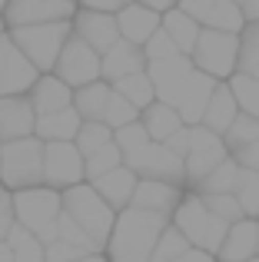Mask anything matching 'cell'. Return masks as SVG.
Wrapping results in <instances>:
<instances>
[{"mask_svg":"<svg viewBox=\"0 0 259 262\" xmlns=\"http://www.w3.org/2000/svg\"><path fill=\"white\" fill-rule=\"evenodd\" d=\"M173 226L196 246V249H206V252H213V256H220L223 239H226V232H229V223L220 219L216 212H209V206L203 203L200 192L183 196V203L176 206V212H173Z\"/></svg>","mask_w":259,"mask_h":262,"instance_id":"277c9868","label":"cell"},{"mask_svg":"<svg viewBox=\"0 0 259 262\" xmlns=\"http://www.w3.org/2000/svg\"><path fill=\"white\" fill-rule=\"evenodd\" d=\"M229 156H233L243 169H259V143H249V146L236 149V153H229Z\"/></svg>","mask_w":259,"mask_h":262,"instance_id":"7dc6e473","label":"cell"},{"mask_svg":"<svg viewBox=\"0 0 259 262\" xmlns=\"http://www.w3.org/2000/svg\"><path fill=\"white\" fill-rule=\"evenodd\" d=\"M113 90H117V93H123L126 100L133 103V106H140V110H146L149 103H156V86H153V80H149L146 70H143V73H130V77L117 80Z\"/></svg>","mask_w":259,"mask_h":262,"instance_id":"4dcf8cb0","label":"cell"},{"mask_svg":"<svg viewBox=\"0 0 259 262\" xmlns=\"http://www.w3.org/2000/svg\"><path fill=\"white\" fill-rule=\"evenodd\" d=\"M113 143H117V146L123 149V160H126V156H133L136 149L146 146V143H149V133H146V126H143V123L136 120V123H130V126L113 129Z\"/></svg>","mask_w":259,"mask_h":262,"instance_id":"60d3db41","label":"cell"},{"mask_svg":"<svg viewBox=\"0 0 259 262\" xmlns=\"http://www.w3.org/2000/svg\"><path fill=\"white\" fill-rule=\"evenodd\" d=\"M87 179V156L80 153V146L73 140L67 143H47L44 153V186L53 189H70V186Z\"/></svg>","mask_w":259,"mask_h":262,"instance_id":"8fae6325","label":"cell"},{"mask_svg":"<svg viewBox=\"0 0 259 262\" xmlns=\"http://www.w3.org/2000/svg\"><path fill=\"white\" fill-rule=\"evenodd\" d=\"M189 249H193V243H189V239L183 236L176 226H166V229H163V236H160V243H156L153 259H149V262H176L183 252H189Z\"/></svg>","mask_w":259,"mask_h":262,"instance_id":"d590c367","label":"cell"},{"mask_svg":"<svg viewBox=\"0 0 259 262\" xmlns=\"http://www.w3.org/2000/svg\"><path fill=\"white\" fill-rule=\"evenodd\" d=\"M236 199L249 219H259V169H243L236 183Z\"/></svg>","mask_w":259,"mask_h":262,"instance_id":"74e56055","label":"cell"},{"mask_svg":"<svg viewBox=\"0 0 259 262\" xmlns=\"http://www.w3.org/2000/svg\"><path fill=\"white\" fill-rule=\"evenodd\" d=\"M176 262H213V252L196 249V246H193V249H189V252H183V256L176 259Z\"/></svg>","mask_w":259,"mask_h":262,"instance_id":"f5cc1de1","label":"cell"},{"mask_svg":"<svg viewBox=\"0 0 259 262\" xmlns=\"http://www.w3.org/2000/svg\"><path fill=\"white\" fill-rule=\"evenodd\" d=\"M17 226V212H13V196H7V189H0V243H7L10 229Z\"/></svg>","mask_w":259,"mask_h":262,"instance_id":"f6af8a7d","label":"cell"},{"mask_svg":"<svg viewBox=\"0 0 259 262\" xmlns=\"http://www.w3.org/2000/svg\"><path fill=\"white\" fill-rule=\"evenodd\" d=\"M117 166H123V149L117 146V143H106L103 149H97L93 156H87V179H100L106 173H113Z\"/></svg>","mask_w":259,"mask_h":262,"instance_id":"8d00e7d4","label":"cell"},{"mask_svg":"<svg viewBox=\"0 0 259 262\" xmlns=\"http://www.w3.org/2000/svg\"><path fill=\"white\" fill-rule=\"evenodd\" d=\"M37 67L30 63L24 50L13 43L10 33H0V96H20L30 93L37 83Z\"/></svg>","mask_w":259,"mask_h":262,"instance_id":"7c38bea8","label":"cell"},{"mask_svg":"<svg viewBox=\"0 0 259 262\" xmlns=\"http://www.w3.org/2000/svg\"><path fill=\"white\" fill-rule=\"evenodd\" d=\"M73 143L80 146L83 156H93L97 149H103L106 143H113V126H106L103 120H83V126H80V133H77Z\"/></svg>","mask_w":259,"mask_h":262,"instance_id":"d6a6232c","label":"cell"},{"mask_svg":"<svg viewBox=\"0 0 259 262\" xmlns=\"http://www.w3.org/2000/svg\"><path fill=\"white\" fill-rule=\"evenodd\" d=\"M77 262H110V259L100 256V252H90V256H83V259H77Z\"/></svg>","mask_w":259,"mask_h":262,"instance_id":"6f0895ef","label":"cell"},{"mask_svg":"<svg viewBox=\"0 0 259 262\" xmlns=\"http://www.w3.org/2000/svg\"><path fill=\"white\" fill-rule=\"evenodd\" d=\"M163 30H166L169 40L180 47V53H193L196 50V40H200V33H203V24L196 17H189V13L176 4L173 10L163 13Z\"/></svg>","mask_w":259,"mask_h":262,"instance_id":"4316f807","label":"cell"},{"mask_svg":"<svg viewBox=\"0 0 259 262\" xmlns=\"http://www.w3.org/2000/svg\"><path fill=\"white\" fill-rule=\"evenodd\" d=\"M143 53H146V63H156V60H169V57H176V53H180V47H176L173 40H169V33L160 27V30L149 37V43L143 47Z\"/></svg>","mask_w":259,"mask_h":262,"instance_id":"7bdbcfd3","label":"cell"},{"mask_svg":"<svg viewBox=\"0 0 259 262\" xmlns=\"http://www.w3.org/2000/svg\"><path fill=\"white\" fill-rule=\"evenodd\" d=\"M13 212L17 223L33 229L40 239L50 229H57L60 216H63V192L53 186H33V189H17L13 192Z\"/></svg>","mask_w":259,"mask_h":262,"instance_id":"52a82bcc","label":"cell"},{"mask_svg":"<svg viewBox=\"0 0 259 262\" xmlns=\"http://www.w3.org/2000/svg\"><path fill=\"white\" fill-rule=\"evenodd\" d=\"M10 37L20 50L30 57L37 70L50 73L60 60V50L73 37V20H53V24H33V27H10Z\"/></svg>","mask_w":259,"mask_h":262,"instance_id":"5b68a950","label":"cell"},{"mask_svg":"<svg viewBox=\"0 0 259 262\" xmlns=\"http://www.w3.org/2000/svg\"><path fill=\"white\" fill-rule=\"evenodd\" d=\"M7 10V0H0V13H4Z\"/></svg>","mask_w":259,"mask_h":262,"instance_id":"91938a15","label":"cell"},{"mask_svg":"<svg viewBox=\"0 0 259 262\" xmlns=\"http://www.w3.org/2000/svg\"><path fill=\"white\" fill-rule=\"evenodd\" d=\"M83 7H90V10H106V13H117L123 10L126 4H133V0H80Z\"/></svg>","mask_w":259,"mask_h":262,"instance_id":"f907efd6","label":"cell"},{"mask_svg":"<svg viewBox=\"0 0 259 262\" xmlns=\"http://www.w3.org/2000/svg\"><path fill=\"white\" fill-rule=\"evenodd\" d=\"M37 129V110L30 96H0V143L24 140Z\"/></svg>","mask_w":259,"mask_h":262,"instance_id":"e0dca14e","label":"cell"},{"mask_svg":"<svg viewBox=\"0 0 259 262\" xmlns=\"http://www.w3.org/2000/svg\"><path fill=\"white\" fill-rule=\"evenodd\" d=\"M110 96H113V86L97 80V83H87V86L73 90V106L80 110L83 120H103L106 106H110Z\"/></svg>","mask_w":259,"mask_h":262,"instance_id":"83f0119b","label":"cell"},{"mask_svg":"<svg viewBox=\"0 0 259 262\" xmlns=\"http://www.w3.org/2000/svg\"><path fill=\"white\" fill-rule=\"evenodd\" d=\"M77 7L73 0H7L4 20L10 27L53 24V20H73Z\"/></svg>","mask_w":259,"mask_h":262,"instance_id":"4fadbf2b","label":"cell"},{"mask_svg":"<svg viewBox=\"0 0 259 262\" xmlns=\"http://www.w3.org/2000/svg\"><path fill=\"white\" fill-rule=\"evenodd\" d=\"M0 262H17V256H13L10 243H0Z\"/></svg>","mask_w":259,"mask_h":262,"instance_id":"9f6ffc18","label":"cell"},{"mask_svg":"<svg viewBox=\"0 0 259 262\" xmlns=\"http://www.w3.org/2000/svg\"><path fill=\"white\" fill-rule=\"evenodd\" d=\"M140 4H146V7H153V10H160V13H166V10H173L180 0H140Z\"/></svg>","mask_w":259,"mask_h":262,"instance_id":"11a10c76","label":"cell"},{"mask_svg":"<svg viewBox=\"0 0 259 262\" xmlns=\"http://www.w3.org/2000/svg\"><path fill=\"white\" fill-rule=\"evenodd\" d=\"M256 249H259V219L246 216L229 226L226 239H223V249H220V259L223 262H249V259H256Z\"/></svg>","mask_w":259,"mask_h":262,"instance_id":"44dd1931","label":"cell"},{"mask_svg":"<svg viewBox=\"0 0 259 262\" xmlns=\"http://www.w3.org/2000/svg\"><path fill=\"white\" fill-rule=\"evenodd\" d=\"M249 262H259V256H256V259H249Z\"/></svg>","mask_w":259,"mask_h":262,"instance_id":"94428289","label":"cell"},{"mask_svg":"<svg viewBox=\"0 0 259 262\" xmlns=\"http://www.w3.org/2000/svg\"><path fill=\"white\" fill-rule=\"evenodd\" d=\"M256 256H259V249H256Z\"/></svg>","mask_w":259,"mask_h":262,"instance_id":"be15d7a7","label":"cell"},{"mask_svg":"<svg viewBox=\"0 0 259 262\" xmlns=\"http://www.w3.org/2000/svg\"><path fill=\"white\" fill-rule=\"evenodd\" d=\"M117 24H120V37L123 40H130L136 47H146L149 37L163 27V13L146 7V4H140V0H133L123 10H117Z\"/></svg>","mask_w":259,"mask_h":262,"instance_id":"ac0fdd59","label":"cell"},{"mask_svg":"<svg viewBox=\"0 0 259 262\" xmlns=\"http://www.w3.org/2000/svg\"><path fill=\"white\" fill-rule=\"evenodd\" d=\"M27 96H30L33 110H37V116L60 113V110L73 106V86H70V83H63L57 73H47V77H40Z\"/></svg>","mask_w":259,"mask_h":262,"instance_id":"7402d4cb","label":"cell"},{"mask_svg":"<svg viewBox=\"0 0 259 262\" xmlns=\"http://www.w3.org/2000/svg\"><path fill=\"white\" fill-rule=\"evenodd\" d=\"M136 183H140V176L133 173V169L126 166H117L113 173L93 179V189L100 192V196L106 199V203L113 206V209H126L130 203H133V192H136Z\"/></svg>","mask_w":259,"mask_h":262,"instance_id":"603a6c76","label":"cell"},{"mask_svg":"<svg viewBox=\"0 0 259 262\" xmlns=\"http://www.w3.org/2000/svg\"><path fill=\"white\" fill-rule=\"evenodd\" d=\"M53 73H57L63 83H70L73 90H80L87 83H97V80L103 77V53L93 50L83 37L73 33V37L67 40V47L60 50V60H57V67H53Z\"/></svg>","mask_w":259,"mask_h":262,"instance_id":"ba28073f","label":"cell"},{"mask_svg":"<svg viewBox=\"0 0 259 262\" xmlns=\"http://www.w3.org/2000/svg\"><path fill=\"white\" fill-rule=\"evenodd\" d=\"M166 226H169V216H160V212H146V209H136V206L120 209L117 226L110 232V243H106V259L149 262Z\"/></svg>","mask_w":259,"mask_h":262,"instance_id":"6da1fadb","label":"cell"},{"mask_svg":"<svg viewBox=\"0 0 259 262\" xmlns=\"http://www.w3.org/2000/svg\"><path fill=\"white\" fill-rule=\"evenodd\" d=\"M240 173H243V166L233 160V156H226V160L203 179V183H196V192H236Z\"/></svg>","mask_w":259,"mask_h":262,"instance_id":"1f68e13d","label":"cell"},{"mask_svg":"<svg viewBox=\"0 0 259 262\" xmlns=\"http://www.w3.org/2000/svg\"><path fill=\"white\" fill-rule=\"evenodd\" d=\"M180 7L189 13V17H196L200 24H206V17H209V10L216 7V0H180Z\"/></svg>","mask_w":259,"mask_h":262,"instance_id":"bcb514c9","label":"cell"},{"mask_svg":"<svg viewBox=\"0 0 259 262\" xmlns=\"http://www.w3.org/2000/svg\"><path fill=\"white\" fill-rule=\"evenodd\" d=\"M140 113H143L140 106H133V103H130L123 93H117V90H113L103 123H106V126H113V129H120V126H130V123H136V120H140Z\"/></svg>","mask_w":259,"mask_h":262,"instance_id":"ab89813d","label":"cell"},{"mask_svg":"<svg viewBox=\"0 0 259 262\" xmlns=\"http://www.w3.org/2000/svg\"><path fill=\"white\" fill-rule=\"evenodd\" d=\"M63 212L90 232V239L100 246V252L106 249L110 232L117 226V209L93 189V183H77L70 189H63Z\"/></svg>","mask_w":259,"mask_h":262,"instance_id":"7a4b0ae2","label":"cell"},{"mask_svg":"<svg viewBox=\"0 0 259 262\" xmlns=\"http://www.w3.org/2000/svg\"><path fill=\"white\" fill-rule=\"evenodd\" d=\"M229 156V146L220 133L196 123L189 126V153H186V183H203L223 160Z\"/></svg>","mask_w":259,"mask_h":262,"instance_id":"30bf717a","label":"cell"},{"mask_svg":"<svg viewBox=\"0 0 259 262\" xmlns=\"http://www.w3.org/2000/svg\"><path fill=\"white\" fill-rule=\"evenodd\" d=\"M240 73H249V77L259 80V50L243 47V53H240Z\"/></svg>","mask_w":259,"mask_h":262,"instance_id":"681fc988","label":"cell"},{"mask_svg":"<svg viewBox=\"0 0 259 262\" xmlns=\"http://www.w3.org/2000/svg\"><path fill=\"white\" fill-rule=\"evenodd\" d=\"M200 196H203V203L209 206V212H216L220 219H226L229 226L240 223V219H246V212H243L236 192H200Z\"/></svg>","mask_w":259,"mask_h":262,"instance_id":"f35d334b","label":"cell"},{"mask_svg":"<svg viewBox=\"0 0 259 262\" xmlns=\"http://www.w3.org/2000/svg\"><path fill=\"white\" fill-rule=\"evenodd\" d=\"M246 13H243V4L236 0H216V7L209 10L206 24L203 27H213V30H226V33H243L246 30Z\"/></svg>","mask_w":259,"mask_h":262,"instance_id":"f546056e","label":"cell"},{"mask_svg":"<svg viewBox=\"0 0 259 262\" xmlns=\"http://www.w3.org/2000/svg\"><path fill=\"white\" fill-rule=\"evenodd\" d=\"M143 70H146V53H143V47L130 43V40H117L103 53V80L106 83H117V80L130 77V73H143Z\"/></svg>","mask_w":259,"mask_h":262,"instance_id":"ffe728a7","label":"cell"},{"mask_svg":"<svg viewBox=\"0 0 259 262\" xmlns=\"http://www.w3.org/2000/svg\"><path fill=\"white\" fill-rule=\"evenodd\" d=\"M240 37H243V47H249V50H259V20H256V24H246V30H243Z\"/></svg>","mask_w":259,"mask_h":262,"instance_id":"816d5d0a","label":"cell"},{"mask_svg":"<svg viewBox=\"0 0 259 262\" xmlns=\"http://www.w3.org/2000/svg\"><path fill=\"white\" fill-rule=\"evenodd\" d=\"M83 256H90V252L80 249V246H73V243H63V239L47 243V262H77Z\"/></svg>","mask_w":259,"mask_h":262,"instance_id":"ee69618b","label":"cell"},{"mask_svg":"<svg viewBox=\"0 0 259 262\" xmlns=\"http://www.w3.org/2000/svg\"><path fill=\"white\" fill-rule=\"evenodd\" d=\"M220 83L223 80L209 77V73H203V70H196L193 77L186 80V86L180 90V96H176V103H173V106L180 110V116H183L186 126L203 123V113H206V106H209V100H213V93H216Z\"/></svg>","mask_w":259,"mask_h":262,"instance_id":"2e32d148","label":"cell"},{"mask_svg":"<svg viewBox=\"0 0 259 262\" xmlns=\"http://www.w3.org/2000/svg\"><path fill=\"white\" fill-rule=\"evenodd\" d=\"M240 53H243V37L240 33L203 27L200 40H196V50L189 53V57H193L196 70L209 73V77H216V80H229L236 70H240Z\"/></svg>","mask_w":259,"mask_h":262,"instance_id":"8992f818","label":"cell"},{"mask_svg":"<svg viewBox=\"0 0 259 262\" xmlns=\"http://www.w3.org/2000/svg\"><path fill=\"white\" fill-rule=\"evenodd\" d=\"M180 203H183V192L176 183H166V179H140L130 206L146 209V212H160V216H173Z\"/></svg>","mask_w":259,"mask_h":262,"instance_id":"d6986e66","label":"cell"},{"mask_svg":"<svg viewBox=\"0 0 259 262\" xmlns=\"http://www.w3.org/2000/svg\"><path fill=\"white\" fill-rule=\"evenodd\" d=\"M243 110H240V103H236V96H233V90H229V83L223 80L220 86H216V93H213V100H209V106H206V113H203V126H209L213 133H226L229 126L236 123V116H240Z\"/></svg>","mask_w":259,"mask_h":262,"instance_id":"484cf974","label":"cell"},{"mask_svg":"<svg viewBox=\"0 0 259 262\" xmlns=\"http://www.w3.org/2000/svg\"><path fill=\"white\" fill-rule=\"evenodd\" d=\"M243 13H246L249 24H256L259 20V0H243Z\"/></svg>","mask_w":259,"mask_h":262,"instance_id":"db71d44e","label":"cell"},{"mask_svg":"<svg viewBox=\"0 0 259 262\" xmlns=\"http://www.w3.org/2000/svg\"><path fill=\"white\" fill-rule=\"evenodd\" d=\"M44 153L47 143L40 136L0 143V186L7 189H33L44 183Z\"/></svg>","mask_w":259,"mask_h":262,"instance_id":"3957f363","label":"cell"},{"mask_svg":"<svg viewBox=\"0 0 259 262\" xmlns=\"http://www.w3.org/2000/svg\"><path fill=\"white\" fill-rule=\"evenodd\" d=\"M57 226H60V239H63V243H73V246H80V249H87V252H100V246L90 239V232H87L80 223H73L67 212L60 216Z\"/></svg>","mask_w":259,"mask_h":262,"instance_id":"b9f144b4","label":"cell"},{"mask_svg":"<svg viewBox=\"0 0 259 262\" xmlns=\"http://www.w3.org/2000/svg\"><path fill=\"white\" fill-rule=\"evenodd\" d=\"M73 33L77 37H83L87 43L93 47V50L106 53L120 37V24H117V13H106V10H90V7H83V10L73 13Z\"/></svg>","mask_w":259,"mask_h":262,"instance_id":"9a60e30c","label":"cell"},{"mask_svg":"<svg viewBox=\"0 0 259 262\" xmlns=\"http://www.w3.org/2000/svg\"><path fill=\"white\" fill-rule=\"evenodd\" d=\"M226 83H229V90H233V96H236V103H240L243 113L259 116V80L249 77V73H240V70H236Z\"/></svg>","mask_w":259,"mask_h":262,"instance_id":"836d02e7","label":"cell"},{"mask_svg":"<svg viewBox=\"0 0 259 262\" xmlns=\"http://www.w3.org/2000/svg\"><path fill=\"white\" fill-rule=\"evenodd\" d=\"M140 123L146 126L149 140H156V143H166L176 129L186 126V123H183V116H180V110L169 106V103H163V100L149 103V106L140 113Z\"/></svg>","mask_w":259,"mask_h":262,"instance_id":"d4e9b609","label":"cell"},{"mask_svg":"<svg viewBox=\"0 0 259 262\" xmlns=\"http://www.w3.org/2000/svg\"><path fill=\"white\" fill-rule=\"evenodd\" d=\"M7 243H10L17 262H47V246L40 243V236L33 229H27V226L17 223L10 229V236H7Z\"/></svg>","mask_w":259,"mask_h":262,"instance_id":"f1b7e54d","label":"cell"},{"mask_svg":"<svg viewBox=\"0 0 259 262\" xmlns=\"http://www.w3.org/2000/svg\"><path fill=\"white\" fill-rule=\"evenodd\" d=\"M223 140H226L229 153H236V149L249 146V143H259V116H249V113H240L236 116V123L223 133Z\"/></svg>","mask_w":259,"mask_h":262,"instance_id":"e575fe53","label":"cell"},{"mask_svg":"<svg viewBox=\"0 0 259 262\" xmlns=\"http://www.w3.org/2000/svg\"><path fill=\"white\" fill-rule=\"evenodd\" d=\"M236 4H243V0H236Z\"/></svg>","mask_w":259,"mask_h":262,"instance_id":"6125c7cd","label":"cell"},{"mask_svg":"<svg viewBox=\"0 0 259 262\" xmlns=\"http://www.w3.org/2000/svg\"><path fill=\"white\" fill-rule=\"evenodd\" d=\"M80 126H83L80 110L67 106V110H60V113L37 116V129H33V136H40L44 143H67V140H77Z\"/></svg>","mask_w":259,"mask_h":262,"instance_id":"cb8c5ba5","label":"cell"},{"mask_svg":"<svg viewBox=\"0 0 259 262\" xmlns=\"http://www.w3.org/2000/svg\"><path fill=\"white\" fill-rule=\"evenodd\" d=\"M123 163L140 179H166V183H176V186L186 183V160H183V156H176L166 143L149 140L146 146L136 149L133 156H126Z\"/></svg>","mask_w":259,"mask_h":262,"instance_id":"9c48e42d","label":"cell"},{"mask_svg":"<svg viewBox=\"0 0 259 262\" xmlns=\"http://www.w3.org/2000/svg\"><path fill=\"white\" fill-rule=\"evenodd\" d=\"M146 73H149V80H153V86H156V100H163V103L173 106L176 96H180V90L186 86V80L196 73V63H193L189 53H176V57H169V60L146 63Z\"/></svg>","mask_w":259,"mask_h":262,"instance_id":"5bb4252c","label":"cell"},{"mask_svg":"<svg viewBox=\"0 0 259 262\" xmlns=\"http://www.w3.org/2000/svg\"><path fill=\"white\" fill-rule=\"evenodd\" d=\"M166 146L173 149L176 156H183V160H186V153H189V126L176 129V133H173V136H169V140H166Z\"/></svg>","mask_w":259,"mask_h":262,"instance_id":"c3c4849f","label":"cell"},{"mask_svg":"<svg viewBox=\"0 0 259 262\" xmlns=\"http://www.w3.org/2000/svg\"><path fill=\"white\" fill-rule=\"evenodd\" d=\"M4 24H7V20H4V13H0V33H4Z\"/></svg>","mask_w":259,"mask_h":262,"instance_id":"680465c9","label":"cell"}]
</instances>
